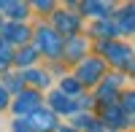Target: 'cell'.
<instances>
[{
	"instance_id": "1",
	"label": "cell",
	"mask_w": 135,
	"mask_h": 132,
	"mask_svg": "<svg viewBox=\"0 0 135 132\" xmlns=\"http://www.w3.org/2000/svg\"><path fill=\"white\" fill-rule=\"evenodd\" d=\"M38 46H41V51H46L49 57H57V54H60V38L54 35V32L41 30V35H38Z\"/></svg>"
},
{
	"instance_id": "2",
	"label": "cell",
	"mask_w": 135,
	"mask_h": 132,
	"mask_svg": "<svg viewBox=\"0 0 135 132\" xmlns=\"http://www.w3.org/2000/svg\"><path fill=\"white\" fill-rule=\"evenodd\" d=\"M35 108H38V94L35 92H22L19 100L14 103L16 113H30V111H35Z\"/></svg>"
},
{
	"instance_id": "3",
	"label": "cell",
	"mask_w": 135,
	"mask_h": 132,
	"mask_svg": "<svg viewBox=\"0 0 135 132\" xmlns=\"http://www.w3.org/2000/svg\"><path fill=\"white\" fill-rule=\"evenodd\" d=\"M30 124L35 127V129H51V127H54V116H51V113H43V111H35Z\"/></svg>"
},
{
	"instance_id": "4",
	"label": "cell",
	"mask_w": 135,
	"mask_h": 132,
	"mask_svg": "<svg viewBox=\"0 0 135 132\" xmlns=\"http://www.w3.org/2000/svg\"><path fill=\"white\" fill-rule=\"evenodd\" d=\"M100 65L97 59H92V62H84V68H81V81H97V75H100Z\"/></svg>"
},
{
	"instance_id": "5",
	"label": "cell",
	"mask_w": 135,
	"mask_h": 132,
	"mask_svg": "<svg viewBox=\"0 0 135 132\" xmlns=\"http://www.w3.org/2000/svg\"><path fill=\"white\" fill-rule=\"evenodd\" d=\"M3 35H6V40H25L27 38V30L19 27V24H6L3 27Z\"/></svg>"
},
{
	"instance_id": "6",
	"label": "cell",
	"mask_w": 135,
	"mask_h": 132,
	"mask_svg": "<svg viewBox=\"0 0 135 132\" xmlns=\"http://www.w3.org/2000/svg\"><path fill=\"white\" fill-rule=\"evenodd\" d=\"M51 105L57 108V111H65V113H73V111H76V103L65 100L62 94H54V97H51Z\"/></svg>"
},
{
	"instance_id": "7",
	"label": "cell",
	"mask_w": 135,
	"mask_h": 132,
	"mask_svg": "<svg viewBox=\"0 0 135 132\" xmlns=\"http://www.w3.org/2000/svg\"><path fill=\"white\" fill-rule=\"evenodd\" d=\"M0 8H3V11H8V16H14V19H22V16H25V11H27L22 3H3Z\"/></svg>"
},
{
	"instance_id": "8",
	"label": "cell",
	"mask_w": 135,
	"mask_h": 132,
	"mask_svg": "<svg viewBox=\"0 0 135 132\" xmlns=\"http://www.w3.org/2000/svg\"><path fill=\"white\" fill-rule=\"evenodd\" d=\"M57 24H60V30H65V32H73V30L78 27V22H76L73 16H65V14H57Z\"/></svg>"
},
{
	"instance_id": "9",
	"label": "cell",
	"mask_w": 135,
	"mask_h": 132,
	"mask_svg": "<svg viewBox=\"0 0 135 132\" xmlns=\"http://www.w3.org/2000/svg\"><path fill=\"white\" fill-rule=\"evenodd\" d=\"M127 54H130V51H127L124 46H111V49H108V57L114 59V62H127Z\"/></svg>"
},
{
	"instance_id": "10",
	"label": "cell",
	"mask_w": 135,
	"mask_h": 132,
	"mask_svg": "<svg viewBox=\"0 0 135 132\" xmlns=\"http://www.w3.org/2000/svg\"><path fill=\"white\" fill-rule=\"evenodd\" d=\"M32 59H35V51H32V49H25V51L16 57V62H19V65H30Z\"/></svg>"
},
{
	"instance_id": "11",
	"label": "cell",
	"mask_w": 135,
	"mask_h": 132,
	"mask_svg": "<svg viewBox=\"0 0 135 132\" xmlns=\"http://www.w3.org/2000/svg\"><path fill=\"white\" fill-rule=\"evenodd\" d=\"M8 59H11V54H8V43H6V40H0V65L8 62Z\"/></svg>"
},
{
	"instance_id": "12",
	"label": "cell",
	"mask_w": 135,
	"mask_h": 132,
	"mask_svg": "<svg viewBox=\"0 0 135 132\" xmlns=\"http://www.w3.org/2000/svg\"><path fill=\"white\" fill-rule=\"evenodd\" d=\"M70 49H73V54H81V49H84V43H81V40H73V43H70Z\"/></svg>"
},
{
	"instance_id": "13",
	"label": "cell",
	"mask_w": 135,
	"mask_h": 132,
	"mask_svg": "<svg viewBox=\"0 0 135 132\" xmlns=\"http://www.w3.org/2000/svg\"><path fill=\"white\" fill-rule=\"evenodd\" d=\"M62 89H65V92H76V89H78V86H76L73 81H65V84H62Z\"/></svg>"
},
{
	"instance_id": "14",
	"label": "cell",
	"mask_w": 135,
	"mask_h": 132,
	"mask_svg": "<svg viewBox=\"0 0 135 132\" xmlns=\"http://www.w3.org/2000/svg\"><path fill=\"white\" fill-rule=\"evenodd\" d=\"M6 97H8V94H6V89H3V86H0V108L6 105Z\"/></svg>"
},
{
	"instance_id": "15",
	"label": "cell",
	"mask_w": 135,
	"mask_h": 132,
	"mask_svg": "<svg viewBox=\"0 0 135 132\" xmlns=\"http://www.w3.org/2000/svg\"><path fill=\"white\" fill-rule=\"evenodd\" d=\"M16 132H25V127H22V124H16Z\"/></svg>"
},
{
	"instance_id": "16",
	"label": "cell",
	"mask_w": 135,
	"mask_h": 132,
	"mask_svg": "<svg viewBox=\"0 0 135 132\" xmlns=\"http://www.w3.org/2000/svg\"><path fill=\"white\" fill-rule=\"evenodd\" d=\"M65 132H73V129H65Z\"/></svg>"
}]
</instances>
